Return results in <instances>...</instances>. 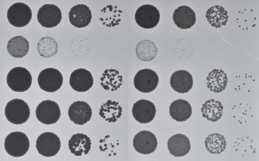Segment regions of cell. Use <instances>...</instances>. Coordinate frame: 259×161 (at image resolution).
<instances>
[{"label": "cell", "mask_w": 259, "mask_h": 161, "mask_svg": "<svg viewBox=\"0 0 259 161\" xmlns=\"http://www.w3.org/2000/svg\"><path fill=\"white\" fill-rule=\"evenodd\" d=\"M30 109L23 100L15 98L9 101L5 109V116L10 122L20 125L25 123L30 117Z\"/></svg>", "instance_id": "cell-1"}, {"label": "cell", "mask_w": 259, "mask_h": 161, "mask_svg": "<svg viewBox=\"0 0 259 161\" xmlns=\"http://www.w3.org/2000/svg\"><path fill=\"white\" fill-rule=\"evenodd\" d=\"M29 140L26 135L16 131L10 133L5 138L4 147L6 152L14 157L25 155L29 148Z\"/></svg>", "instance_id": "cell-2"}, {"label": "cell", "mask_w": 259, "mask_h": 161, "mask_svg": "<svg viewBox=\"0 0 259 161\" xmlns=\"http://www.w3.org/2000/svg\"><path fill=\"white\" fill-rule=\"evenodd\" d=\"M32 80L29 71L21 67L12 69L7 76L8 86L15 92H24L27 90L31 85Z\"/></svg>", "instance_id": "cell-3"}, {"label": "cell", "mask_w": 259, "mask_h": 161, "mask_svg": "<svg viewBox=\"0 0 259 161\" xmlns=\"http://www.w3.org/2000/svg\"><path fill=\"white\" fill-rule=\"evenodd\" d=\"M159 11L153 5H143L139 7L135 14V19L137 24L144 29H151L155 27L160 20Z\"/></svg>", "instance_id": "cell-4"}, {"label": "cell", "mask_w": 259, "mask_h": 161, "mask_svg": "<svg viewBox=\"0 0 259 161\" xmlns=\"http://www.w3.org/2000/svg\"><path fill=\"white\" fill-rule=\"evenodd\" d=\"M63 81L61 73L53 68H48L42 70L37 78L40 89L48 92H54L60 89Z\"/></svg>", "instance_id": "cell-5"}, {"label": "cell", "mask_w": 259, "mask_h": 161, "mask_svg": "<svg viewBox=\"0 0 259 161\" xmlns=\"http://www.w3.org/2000/svg\"><path fill=\"white\" fill-rule=\"evenodd\" d=\"M32 11L30 7L23 3H16L11 5L7 11V18L13 26L22 27L30 22Z\"/></svg>", "instance_id": "cell-6"}, {"label": "cell", "mask_w": 259, "mask_h": 161, "mask_svg": "<svg viewBox=\"0 0 259 161\" xmlns=\"http://www.w3.org/2000/svg\"><path fill=\"white\" fill-rule=\"evenodd\" d=\"M61 147L60 138L55 134L47 132L40 134L36 141L38 152L46 157L55 155Z\"/></svg>", "instance_id": "cell-7"}, {"label": "cell", "mask_w": 259, "mask_h": 161, "mask_svg": "<svg viewBox=\"0 0 259 161\" xmlns=\"http://www.w3.org/2000/svg\"><path fill=\"white\" fill-rule=\"evenodd\" d=\"M35 115L39 122L46 125H51L59 120L61 111L59 105L55 101L46 100L38 104Z\"/></svg>", "instance_id": "cell-8"}, {"label": "cell", "mask_w": 259, "mask_h": 161, "mask_svg": "<svg viewBox=\"0 0 259 161\" xmlns=\"http://www.w3.org/2000/svg\"><path fill=\"white\" fill-rule=\"evenodd\" d=\"M158 82V75L156 72L150 69L139 70L134 78L135 87L143 93H149L154 91Z\"/></svg>", "instance_id": "cell-9"}, {"label": "cell", "mask_w": 259, "mask_h": 161, "mask_svg": "<svg viewBox=\"0 0 259 161\" xmlns=\"http://www.w3.org/2000/svg\"><path fill=\"white\" fill-rule=\"evenodd\" d=\"M38 23L46 28L57 26L62 20V12L54 4H45L38 10L37 14Z\"/></svg>", "instance_id": "cell-10"}, {"label": "cell", "mask_w": 259, "mask_h": 161, "mask_svg": "<svg viewBox=\"0 0 259 161\" xmlns=\"http://www.w3.org/2000/svg\"><path fill=\"white\" fill-rule=\"evenodd\" d=\"M156 136L152 132L143 130L138 132L133 139V146L138 152L148 154L153 152L157 146Z\"/></svg>", "instance_id": "cell-11"}, {"label": "cell", "mask_w": 259, "mask_h": 161, "mask_svg": "<svg viewBox=\"0 0 259 161\" xmlns=\"http://www.w3.org/2000/svg\"><path fill=\"white\" fill-rule=\"evenodd\" d=\"M132 112L137 121L141 124H146L153 121L156 115V109L153 102L142 99L133 104Z\"/></svg>", "instance_id": "cell-12"}, {"label": "cell", "mask_w": 259, "mask_h": 161, "mask_svg": "<svg viewBox=\"0 0 259 161\" xmlns=\"http://www.w3.org/2000/svg\"><path fill=\"white\" fill-rule=\"evenodd\" d=\"M68 115L70 120L74 124L82 125L91 120L92 110L87 102L84 101H76L69 106Z\"/></svg>", "instance_id": "cell-13"}, {"label": "cell", "mask_w": 259, "mask_h": 161, "mask_svg": "<svg viewBox=\"0 0 259 161\" xmlns=\"http://www.w3.org/2000/svg\"><path fill=\"white\" fill-rule=\"evenodd\" d=\"M94 79L91 73L83 68L73 71L70 76L69 84L77 92H85L93 86Z\"/></svg>", "instance_id": "cell-14"}, {"label": "cell", "mask_w": 259, "mask_h": 161, "mask_svg": "<svg viewBox=\"0 0 259 161\" xmlns=\"http://www.w3.org/2000/svg\"><path fill=\"white\" fill-rule=\"evenodd\" d=\"M92 15L89 7L84 4H78L72 7L69 12L70 23L77 28L87 26L91 21Z\"/></svg>", "instance_id": "cell-15"}, {"label": "cell", "mask_w": 259, "mask_h": 161, "mask_svg": "<svg viewBox=\"0 0 259 161\" xmlns=\"http://www.w3.org/2000/svg\"><path fill=\"white\" fill-rule=\"evenodd\" d=\"M193 84L192 75L185 70L175 71L170 78V86L178 93H187L192 89Z\"/></svg>", "instance_id": "cell-16"}, {"label": "cell", "mask_w": 259, "mask_h": 161, "mask_svg": "<svg viewBox=\"0 0 259 161\" xmlns=\"http://www.w3.org/2000/svg\"><path fill=\"white\" fill-rule=\"evenodd\" d=\"M172 19L175 24L182 29L190 28L196 20L195 13L187 6H181L175 9Z\"/></svg>", "instance_id": "cell-17"}, {"label": "cell", "mask_w": 259, "mask_h": 161, "mask_svg": "<svg viewBox=\"0 0 259 161\" xmlns=\"http://www.w3.org/2000/svg\"><path fill=\"white\" fill-rule=\"evenodd\" d=\"M167 148L171 154L180 157L188 153L191 149L189 138L183 134H176L171 136L167 141Z\"/></svg>", "instance_id": "cell-18"}, {"label": "cell", "mask_w": 259, "mask_h": 161, "mask_svg": "<svg viewBox=\"0 0 259 161\" xmlns=\"http://www.w3.org/2000/svg\"><path fill=\"white\" fill-rule=\"evenodd\" d=\"M169 113L172 119L181 122L187 120L191 117L192 109L188 101L179 99L170 103Z\"/></svg>", "instance_id": "cell-19"}, {"label": "cell", "mask_w": 259, "mask_h": 161, "mask_svg": "<svg viewBox=\"0 0 259 161\" xmlns=\"http://www.w3.org/2000/svg\"><path fill=\"white\" fill-rule=\"evenodd\" d=\"M68 147L71 152L75 156H80L83 153L87 154L91 148L90 138L82 133L73 135L68 141Z\"/></svg>", "instance_id": "cell-20"}, {"label": "cell", "mask_w": 259, "mask_h": 161, "mask_svg": "<svg viewBox=\"0 0 259 161\" xmlns=\"http://www.w3.org/2000/svg\"><path fill=\"white\" fill-rule=\"evenodd\" d=\"M207 87L211 91L215 93L223 91L228 82L226 74L222 70L214 69L208 73L206 78Z\"/></svg>", "instance_id": "cell-21"}, {"label": "cell", "mask_w": 259, "mask_h": 161, "mask_svg": "<svg viewBox=\"0 0 259 161\" xmlns=\"http://www.w3.org/2000/svg\"><path fill=\"white\" fill-rule=\"evenodd\" d=\"M9 53L15 58H21L28 53L29 44L28 40L23 36L19 35L11 38L7 46Z\"/></svg>", "instance_id": "cell-22"}, {"label": "cell", "mask_w": 259, "mask_h": 161, "mask_svg": "<svg viewBox=\"0 0 259 161\" xmlns=\"http://www.w3.org/2000/svg\"><path fill=\"white\" fill-rule=\"evenodd\" d=\"M205 17L211 26L217 28L226 25L228 20V12L219 5L209 8L206 12Z\"/></svg>", "instance_id": "cell-23"}, {"label": "cell", "mask_w": 259, "mask_h": 161, "mask_svg": "<svg viewBox=\"0 0 259 161\" xmlns=\"http://www.w3.org/2000/svg\"><path fill=\"white\" fill-rule=\"evenodd\" d=\"M101 85L107 90L114 91L122 85V76L114 69H106L100 78Z\"/></svg>", "instance_id": "cell-24"}, {"label": "cell", "mask_w": 259, "mask_h": 161, "mask_svg": "<svg viewBox=\"0 0 259 161\" xmlns=\"http://www.w3.org/2000/svg\"><path fill=\"white\" fill-rule=\"evenodd\" d=\"M223 106L222 103L214 99L206 101L201 109L202 117L208 121L216 122L222 116Z\"/></svg>", "instance_id": "cell-25"}, {"label": "cell", "mask_w": 259, "mask_h": 161, "mask_svg": "<svg viewBox=\"0 0 259 161\" xmlns=\"http://www.w3.org/2000/svg\"><path fill=\"white\" fill-rule=\"evenodd\" d=\"M100 20L103 24L108 27H114L119 24L122 11L117 6L107 5L101 10Z\"/></svg>", "instance_id": "cell-26"}, {"label": "cell", "mask_w": 259, "mask_h": 161, "mask_svg": "<svg viewBox=\"0 0 259 161\" xmlns=\"http://www.w3.org/2000/svg\"><path fill=\"white\" fill-rule=\"evenodd\" d=\"M122 108L118 102L108 100L101 106L100 116L108 122H115L122 114Z\"/></svg>", "instance_id": "cell-27"}, {"label": "cell", "mask_w": 259, "mask_h": 161, "mask_svg": "<svg viewBox=\"0 0 259 161\" xmlns=\"http://www.w3.org/2000/svg\"><path fill=\"white\" fill-rule=\"evenodd\" d=\"M136 55L143 61H150L156 57L157 49L155 44L149 40H143L137 45Z\"/></svg>", "instance_id": "cell-28"}, {"label": "cell", "mask_w": 259, "mask_h": 161, "mask_svg": "<svg viewBox=\"0 0 259 161\" xmlns=\"http://www.w3.org/2000/svg\"><path fill=\"white\" fill-rule=\"evenodd\" d=\"M206 149L211 153L219 154L224 151L226 142L223 135L219 133L209 135L204 141Z\"/></svg>", "instance_id": "cell-29"}, {"label": "cell", "mask_w": 259, "mask_h": 161, "mask_svg": "<svg viewBox=\"0 0 259 161\" xmlns=\"http://www.w3.org/2000/svg\"><path fill=\"white\" fill-rule=\"evenodd\" d=\"M58 48L57 42L50 37H42L37 43V50L43 57L49 58L54 56L57 52Z\"/></svg>", "instance_id": "cell-30"}]
</instances>
